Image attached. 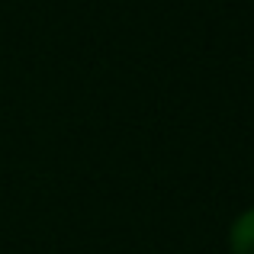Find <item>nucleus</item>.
Here are the masks:
<instances>
[{
  "instance_id": "f257e3e1",
  "label": "nucleus",
  "mask_w": 254,
  "mask_h": 254,
  "mask_svg": "<svg viewBox=\"0 0 254 254\" xmlns=\"http://www.w3.org/2000/svg\"><path fill=\"white\" fill-rule=\"evenodd\" d=\"M229 248L232 254H254V209L242 212L235 219V225L229 232Z\"/></svg>"
}]
</instances>
